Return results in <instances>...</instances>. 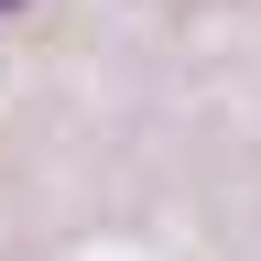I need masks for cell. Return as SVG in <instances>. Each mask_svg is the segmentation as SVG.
Instances as JSON below:
<instances>
[{"label": "cell", "instance_id": "1", "mask_svg": "<svg viewBox=\"0 0 261 261\" xmlns=\"http://www.w3.org/2000/svg\"><path fill=\"white\" fill-rule=\"evenodd\" d=\"M0 11H22V0H0Z\"/></svg>", "mask_w": 261, "mask_h": 261}]
</instances>
